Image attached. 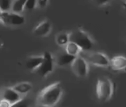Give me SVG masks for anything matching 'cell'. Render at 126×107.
<instances>
[{"instance_id":"18","label":"cell","mask_w":126,"mask_h":107,"mask_svg":"<svg viewBox=\"0 0 126 107\" xmlns=\"http://www.w3.org/2000/svg\"><path fill=\"white\" fill-rule=\"evenodd\" d=\"M30 104L28 100L24 99H22L17 102L12 104L11 107H30Z\"/></svg>"},{"instance_id":"6","label":"cell","mask_w":126,"mask_h":107,"mask_svg":"<svg viewBox=\"0 0 126 107\" xmlns=\"http://www.w3.org/2000/svg\"><path fill=\"white\" fill-rule=\"evenodd\" d=\"M86 59L91 64L98 67L107 68L110 65V60L107 55L99 51L89 54Z\"/></svg>"},{"instance_id":"20","label":"cell","mask_w":126,"mask_h":107,"mask_svg":"<svg viewBox=\"0 0 126 107\" xmlns=\"http://www.w3.org/2000/svg\"><path fill=\"white\" fill-rule=\"evenodd\" d=\"M48 3H49V1L47 0H39V1H37V6L40 8L44 9L46 7Z\"/></svg>"},{"instance_id":"21","label":"cell","mask_w":126,"mask_h":107,"mask_svg":"<svg viewBox=\"0 0 126 107\" xmlns=\"http://www.w3.org/2000/svg\"><path fill=\"white\" fill-rule=\"evenodd\" d=\"M11 104L9 102L2 99L0 100V107H11Z\"/></svg>"},{"instance_id":"11","label":"cell","mask_w":126,"mask_h":107,"mask_svg":"<svg viewBox=\"0 0 126 107\" xmlns=\"http://www.w3.org/2000/svg\"><path fill=\"white\" fill-rule=\"evenodd\" d=\"M43 55L40 56H30L26 62V67L27 69L30 70L31 72H34L38 68L43 61Z\"/></svg>"},{"instance_id":"9","label":"cell","mask_w":126,"mask_h":107,"mask_svg":"<svg viewBox=\"0 0 126 107\" xmlns=\"http://www.w3.org/2000/svg\"><path fill=\"white\" fill-rule=\"evenodd\" d=\"M52 29L51 23L48 20L40 22L33 29V34L37 36L46 37L50 34Z\"/></svg>"},{"instance_id":"14","label":"cell","mask_w":126,"mask_h":107,"mask_svg":"<svg viewBox=\"0 0 126 107\" xmlns=\"http://www.w3.org/2000/svg\"><path fill=\"white\" fill-rule=\"evenodd\" d=\"M65 51L67 54L75 57L78 56V55L83 51L79 45L72 42H70L65 47Z\"/></svg>"},{"instance_id":"3","label":"cell","mask_w":126,"mask_h":107,"mask_svg":"<svg viewBox=\"0 0 126 107\" xmlns=\"http://www.w3.org/2000/svg\"><path fill=\"white\" fill-rule=\"evenodd\" d=\"M70 42L75 43L82 51H89L94 46V42L91 36L81 28H77L69 33Z\"/></svg>"},{"instance_id":"8","label":"cell","mask_w":126,"mask_h":107,"mask_svg":"<svg viewBox=\"0 0 126 107\" xmlns=\"http://www.w3.org/2000/svg\"><path fill=\"white\" fill-rule=\"evenodd\" d=\"M111 69L116 72L126 71V57L122 55H117L110 60Z\"/></svg>"},{"instance_id":"12","label":"cell","mask_w":126,"mask_h":107,"mask_svg":"<svg viewBox=\"0 0 126 107\" xmlns=\"http://www.w3.org/2000/svg\"><path fill=\"white\" fill-rule=\"evenodd\" d=\"M75 58L76 57L75 56L67 54L65 51V52L59 54V55H57L56 57H54L55 64L59 66H65L66 65L71 64Z\"/></svg>"},{"instance_id":"19","label":"cell","mask_w":126,"mask_h":107,"mask_svg":"<svg viewBox=\"0 0 126 107\" xmlns=\"http://www.w3.org/2000/svg\"><path fill=\"white\" fill-rule=\"evenodd\" d=\"M37 7V1L35 0H27L25 9L33 10Z\"/></svg>"},{"instance_id":"10","label":"cell","mask_w":126,"mask_h":107,"mask_svg":"<svg viewBox=\"0 0 126 107\" xmlns=\"http://www.w3.org/2000/svg\"><path fill=\"white\" fill-rule=\"evenodd\" d=\"M2 99L9 102L11 105L17 102L22 99L21 98L20 95L17 93L12 88H8L5 89L2 93Z\"/></svg>"},{"instance_id":"17","label":"cell","mask_w":126,"mask_h":107,"mask_svg":"<svg viewBox=\"0 0 126 107\" xmlns=\"http://www.w3.org/2000/svg\"><path fill=\"white\" fill-rule=\"evenodd\" d=\"M12 2L9 0H0V10L2 12H8L12 7Z\"/></svg>"},{"instance_id":"2","label":"cell","mask_w":126,"mask_h":107,"mask_svg":"<svg viewBox=\"0 0 126 107\" xmlns=\"http://www.w3.org/2000/svg\"><path fill=\"white\" fill-rule=\"evenodd\" d=\"M115 89V83L108 77H100L97 80L95 93L97 98L100 102L110 101L114 95Z\"/></svg>"},{"instance_id":"16","label":"cell","mask_w":126,"mask_h":107,"mask_svg":"<svg viewBox=\"0 0 126 107\" xmlns=\"http://www.w3.org/2000/svg\"><path fill=\"white\" fill-rule=\"evenodd\" d=\"M57 44L62 47L66 46L70 42L69 39V33H59L56 37Z\"/></svg>"},{"instance_id":"15","label":"cell","mask_w":126,"mask_h":107,"mask_svg":"<svg viewBox=\"0 0 126 107\" xmlns=\"http://www.w3.org/2000/svg\"><path fill=\"white\" fill-rule=\"evenodd\" d=\"M27 0H16L12 2V12L20 14L25 9V6Z\"/></svg>"},{"instance_id":"25","label":"cell","mask_w":126,"mask_h":107,"mask_svg":"<svg viewBox=\"0 0 126 107\" xmlns=\"http://www.w3.org/2000/svg\"><path fill=\"white\" fill-rule=\"evenodd\" d=\"M1 13H2V12L0 10V22H1Z\"/></svg>"},{"instance_id":"22","label":"cell","mask_w":126,"mask_h":107,"mask_svg":"<svg viewBox=\"0 0 126 107\" xmlns=\"http://www.w3.org/2000/svg\"><path fill=\"white\" fill-rule=\"evenodd\" d=\"M97 2L98 3V5L99 6H104L108 4L109 3V1H97Z\"/></svg>"},{"instance_id":"7","label":"cell","mask_w":126,"mask_h":107,"mask_svg":"<svg viewBox=\"0 0 126 107\" xmlns=\"http://www.w3.org/2000/svg\"><path fill=\"white\" fill-rule=\"evenodd\" d=\"M1 22L6 25L20 26L25 22V18L23 15L14 12H2Z\"/></svg>"},{"instance_id":"24","label":"cell","mask_w":126,"mask_h":107,"mask_svg":"<svg viewBox=\"0 0 126 107\" xmlns=\"http://www.w3.org/2000/svg\"><path fill=\"white\" fill-rule=\"evenodd\" d=\"M38 107H46V106H43V105H38Z\"/></svg>"},{"instance_id":"4","label":"cell","mask_w":126,"mask_h":107,"mask_svg":"<svg viewBox=\"0 0 126 107\" xmlns=\"http://www.w3.org/2000/svg\"><path fill=\"white\" fill-rule=\"evenodd\" d=\"M43 61L39 68L34 72L43 78H46L54 70L55 58L50 52L46 51L43 55Z\"/></svg>"},{"instance_id":"5","label":"cell","mask_w":126,"mask_h":107,"mask_svg":"<svg viewBox=\"0 0 126 107\" xmlns=\"http://www.w3.org/2000/svg\"><path fill=\"white\" fill-rule=\"evenodd\" d=\"M71 70L74 74L79 78H83L87 75L89 67L87 60L81 56H77L71 64Z\"/></svg>"},{"instance_id":"13","label":"cell","mask_w":126,"mask_h":107,"mask_svg":"<svg viewBox=\"0 0 126 107\" xmlns=\"http://www.w3.org/2000/svg\"><path fill=\"white\" fill-rule=\"evenodd\" d=\"M12 88L20 95H25L32 91L33 86L32 83L25 82L16 84L12 87Z\"/></svg>"},{"instance_id":"1","label":"cell","mask_w":126,"mask_h":107,"mask_svg":"<svg viewBox=\"0 0 126 107\" xmlns=\"http://www.w3.org/2000/svg\"><path fill=\"white\" fill-rule=\"evenodd\" d=\"M63 93L60 82H55L40 91L37 97L38 105L54 107L59 102Z\"/></svg>"},{"instance_id":"23","label":"cell","mask_w":126,"mask_h":107,"mask_svg":"<svg viewBox=\"0 0 126 107\" xmlns=\"http://www.w3.org/2000/svg\"><path fill=\"white\" fill-rule=\"evenodd\" d=\"M123 8L124 9V10L126 11V1H123Z\"/></svg>"}]
</instances>
